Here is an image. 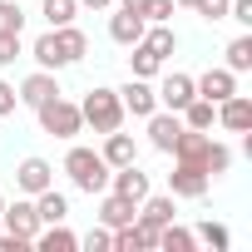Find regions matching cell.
<instances>
[{"label": "cell", "instance_id": "cell-1", "mask_svg": "<svg viewBox=\"0 0 252 252\" xmlns=\"http://www.w3.org/2000/svg\"><path fill=\"white\" fill-rule=\"evenodd\" d=\"M64 173L74 178V188H79V193H89V198H94V193H104V188H109V173H114V168H109L94 149H69V154H64Z\"/></svg>", "mask_w": 252, "mask_h": 252}, {"label": "cell", "instance_id": "cell-2", "mask_svg": "<svg viewBox=\"0 0 252 252\" xmlns=\"http://www.w3.org/2000/svg\"><path fill=\"white\" fill-rule=\"evenodd\" d=\"M35 114H40V129H45V134H55V139H74V134L84 129V114H79V104H69L64 94L45 99Z\"/></svg>", "mask_w": 252, "mask_h": 252}, {"label": "cell", "instance_id": "cell-3", "mask_svg": "<svg viewBox=\"0 0 252 252\" xmlns=\"http://www.w3.org/2000/svg\"><path fill=\"white\" fill-rule=\"evenodd\" d=\"M84 124H94V134H109L124 124V104H119V89H89L84 104H79Z\"/></svg>", "mask_w": 252, "mask_h": 252}, {"label": "cell", "instance_id": "cell-4", "mask_svg": "<svg viewBox=\"0 0 252 252\" xmlns=\"http://www.w3.org/2000/svg\"><path fill=\"white\" fill-rule=\"evenodd\" d=\"M208 183H213V178H208L203 163H178V168L168 173V193H173V198H203Z\"/></svg>", "mask_w": 252, "mask_h": 252}, {"label": "cell", "instance_id": "cell-5", "mask_svg": "<svg viewBox=\"0 0 252 252\" xmlns=\"http://www.w3.org/2000/svg\"><path fill=\"white\" fill-rule=\"evenodd\" d=\"M0 227L15 232V237H25V242H35V232H40V213H35V203L20 198L15 208H5V213H0Z\"/></svg>", "mask_w": 252, "mask_h": 252}, {"label": "cell", "instance_id": "cell-6", "mask_svg": "<svg viewBox=\"0 0 252 252\" xmlns=\"http://www.w3.org/2000/svg\"><path fill=\"white\" fill-rule=\"evenodd\" d=\"M218 124L227 134H247L252 129V99L247 94H227L222 104H218Z\"/></svg>", "mask_w": 252, "mask_h": 252}, {"label": "cell", "instance_id": "cell-7", "mask_svg": "<svg viewBox=\"0 0 252 252\" xmlns=\"http://www.w3.org/2000/svg\"><path fill=\"white\" fill-rule=\"evenodd\" d=\"M50 35H55V55H60V69L84 60V50H89V35H84V30H74V25H55Z\"/></svg>", "mask_w": 252, "mask_h": 252}, {"label": "cell", "instance_id": "cell-8", "mask_svg": "<svg viewBox=\"0 0 252 252\" xmlns=\"http://www.w3.org/2000/svg\"><path fill=\"white\" fill-rule=\"evenodd\" d=\"M119 104L129 109V114H139V119H149V114L158 109V94H154V84H149V79H129V84L119 89Z\"/></svg>", "mask_w": 252, "mask_h": 252}, {"label": "cell", "instance_id": "cell-9", "mask_svg": "<svg viewBox=\"0 0 252 252\" xmlns=\"http://www.w3.org/2000/svg\"><path fill=\"white\" fill-rule=\"evenodd\" d=\"M139 218V203L134 198H124V193H104L99 198V222L114 232V227H124V222H134Z\"/></svg>", "mask_w": 252, "mask_h": 252}, {"label": "cell", "instance_id": "cell-10", "mask_svg": "<svg viewBox=\"0 0 252 252\" xmlns=\"http://www.w3.org/2000/svg\"><path fill=\"white\" fill-rule=\"evenodd\" d=\"M193 89H198V99H213V104H222L227 94H237V74L222 64V69H208L203 79H193Z\"/></svg>", "mask_w": 252, "mask_h": 252}, {"label": "cell", "instance_id": "cell-11", "mask_svg": "<svg viewBox=\"0 0 252 252\" xmlns=\"http://www.w3.org/2000/svg\"><path fill=\"white\" fill-rule=\"evenodd\" d=\"M109 188L124 193V198H134V203H144L149 198V173H139V163H124V168L109 173Z\"/></svg>", "mask_w": 252, "mask_h": 252}, {"label": "cell", "instance_id": "cell-12", "mask_svg": "<svg viewBox=\"0 0 252 252\" xmlns=\"http://www.w3.org/2000/svg\"><path fill=\"white\" fill-rule=\"evenodd\" d=\"M208 144H213V139H208L203 129H188V124H183V134L173 139L168 154H173L178 163H203V158H208Z\"/></svg>", "mask_w": 252, "mask_h": 252}, {"label": "cell", "instance_id": "cell-13", "mask_svg": "<svg viewBox=\"0 0 252 252\" xmlns=\"http://www.w3.org/2000/svg\"><path fill=\"white\" fill-rule=\"evenodd\" d=\"M15 183H20V193L35 198V193H45V188L55 183V168H50L45 158H25V163L15 168Z\"/></svg>", "mask_w": 252, "mask_h": 252}, {"label": "cell", "instance_id": "cell-14", "mask_svg": "<svg viewBox=\"0 0 252 252\" xmlns=\"http://www.w3.org/2000/svg\"><path fill=\"white\" fill-rule=\"evenodd\" d=\"M178 134H183V119H178L173 109H168V114H158V109L149 114V139H154V149H158V154H168Z\"/></svg>", "mask_w": 252, "mask_h": 252}, {"label": "cell", "instance_id": "cell-15", "mask_svg": "<svg viewBox=\"0 0 252 252\" xmlns=\"http://www.w3.org/2000/svg\"><path fill=\"white\" fill-rule=\"evenodd\" d=\"M99 158H104L109 168H124V163H139V149H134V139H129V134L109 129V134H104V149H99Z\"/></svg>", "mask_w": 252, "mask_h": 252}, {"label": "cell", "instance_id": "cell-16", "mask_svg": "<svg viewBox=\"0 0 252 252\" xmlns=\"http://www.w3.org/2000/svg\"><path fill=\"white\" fill-rule=\"evenodd\" d=\"M15 94H20V104L40 109L45 99H55V94H60V84H55V74H50V69H35V74H30V79H25V84H20Z\"/></svg>", "mask_w": 252, "mask_h": 252}, {"label": "cell", "instance_id": "cell-17", "mask_svg": "<svg viewBox=\"0 0 252 252\" xmlns=\"http://www.w3.org/2000/svg\"><path fill=\"white\" fill-rule=\"evenodd\" d=\"M154 94H158V104H163V109H173V114H178V109H183V104H188L198 89H193V74H168V79H163Z\"/></svg>", "mask_w": 252, "mask_h": 252}, {"label": "cell", "instance_id": "cell-18", "mask_svg": "<svg viewBox=\"0 0 252 252\" xmlns=\"http://www.w3.org/2000/svg\"><path fill=\"white\" fill-rule=\"evenodd\" d=\"M144 30H149V20L134 15V10H119V15L109 20V40H114V45H139Z\"/></svg>", "mask_w": 252, "mask_h": 252}, {"label": "cell", "instance_id": "cell-19", "mask_svg": "<svg viewBox=\"0 0 252 252\" xmlns=\"http://www.w3.org/2000/svg\"><path fill=\"white\" fill-rule=\"evenodd\" d=\"M35 213H40V227L64 222V218H69V198H64V193H55V183H50L45 193H35Z\"/></svg>", "mask_w": 252, "mask_h": 252}, {"label": "cell", "instance_id": "cell-20", "mask_svg": "<svg viewBox=\"0 0 252 252\" xmlns=\"http://www.w3.org/2000/svg\"><path fill=\"white\" fill-rule=\"evenodd\" d=\"M30 247H40V252H74V247H79V237H74L64 222H50V227H40V232H35V242H30Z\"/></svg>", "mask_w": 252, "mask_h": 252}, {"label": "cell", "instance_id": "cell-21", "mask_svg": "<svg viewBox=\"0 0 252 252\" xmlns=\"http://www.w3.org/2000/svg\"><path fill=\"white\" fill-rule=\"evenodd\" d=\"M173 193H158V198H144L139 203V222H149V227H163V222H173Z\"/></svg>", "mask_w": 252, "mask_h": 252}, {"label": "cell", "instance_id": "cell-22", "mask_svg": "<svg viewBox=\"0 0 252 252\" xmlns=\"http://www.w3.org/2000/svg\"><path fill=\"white\" fill-rule=\"evenodd\" d=\"M178 114H183V124H188V129H203V134H208V129H213V119H218V104H213V99H198V94H193V99H188V104H183Z\"/></svg>", "mask_w": 252, "mask_h": 252}, {"label": "cell", "instance_id": "cell-23", "mask_svg": "<svg viewBox=\"0 0 252 252\" xmlns=\"http://www.w3.org/2000/svg\"><path fill=\"white\" fill-rule=\"evenodd\" d=\"M129 69H134V79H154V74L163 69V60H158V55L139 40V45H134V55H129Z\"/></svg>", "mask_w": 252, "mask_h": 252}, {"label": "cell", "instance_id": "cell-24", "mask_svg": "<svg viewBox=\"0 0 252 252\" xmlns=\"http://www.w3.org/2000/svg\"><path fill=\"white\" fill-rule=\"evenodd\" d=\"M158 247H168V252H193L198 237H193L188 227H178V222H163V227H158Z\"/></svg>", "mask_w": 252, "mask_h": 252}, {"label": "cell", "instance_id": "cell-25", "mask_svg": "<svg viewBox=\"0 0 252 252\" xmlns=\"http://www.w3.org/2000/svg\"><path fill=\"white\" fill-rule=\"evenodd\" d=\"M144 45H149V50H154L158 60H168V55L178 50V35H173L168 25H154V30H144Z\"/></svg>", "mask_w": 252, "mask_h": 252}, {"label": "cell", "instance_id": "cell-26", "mask_svg": "<svg viewBox=\"0 0 252 252\" xmlns=\"http://www.w3.org/2000/svg\"><path fill=\"white\" fill-rule=\"evenodd\" d=\"M227 69H232V74H247V69H252V35H237V40L227 45Z\"/></svg>", "mask_w": 252, "mask_h": 252}, {"label": "cell", "instance_id": "cell-27", "mask_svg": "<svg viewBox=\"0 0 252 252\" xmlns=\"http://www.w3.org/2000/svg\"><path fill=\"white\" fill-rule=\"evenodd\" d=\"M74 10H79V0H45V5H40V15L50 20V30L55 25H74Z\"/></svg>", "mask_w": 252, "mask_h": 252}, {"label": "cell", "instance_id": "cell-28", "mask_svg": "<svg viewBox=\"0 0 252 252\" xmlns=\"http://www.w3.org/2000/svg\"><path fill=\"white\" fill-rule=\"evenodd\" d=\"M203 168H208V178L227 173V168H232V149H227V144H208V158H203Z\"/></svg>", "mask_w": 252, "mask_h": 252}, {"label": "cell", "instance_id": "cell-29", "mask_svg": "<svg viewBox=\"0 0 252 252\" xmlns=\"http://www.w3.org/2000/svg\"><path fill=\"white\" fill-rule=\"evenodd\" d=\"M30 55H35V64H40V69H60V55H55V35H50V30L35 40V50H30Z\"/></svg>", "mask_w": 252, "mask_h": 252}, {"label": "cell", "instance_id": "cell-30", "mask_svg": "<svg viewBox=\"0 0 252 252\" xmlns=\"http://www.w3.org/2000/svg\"><path fill=\"white\" fill-rule=\"evenodd\" d=\"M193 237H198V242H208V247H218V252L227 247V227H222V222H203Z\"/></svg>", "mask_w": 252, "mask_h": 252}, {"label": "cell", "instance_id": "cell-31", "mask_svg": "<svg viewBox=\"0 0 252 252\" xmlns=\"http://www.w3.org/2000/svg\"><path fill=\"white\" fill-rule=\"evenodd\" d=\"M0 30H15V35H20V30H25V10L10 5V0H0Z\"/></svg>", "mask_w": 252, "mask_h": 252}, {"label": "cell", "instance_id": "cell-32", "mask_svg": "<svg viewBox=\"0 0 252 252\" xmlns=\"http://www.w3.org/2000/svg\"><path fill=\"white\" fill-rule=\"evenodd\" d=\"M79 247H89V252H109V247H114V232H109V227H89V237H79Z\"/></svg>", "mask_w": 252, "mask_h": 252}, {"label": "cell", "instance_id": "cell-33", "mask_svg": "<svg viewBox=\"0 0 252 252\" xmlns=\"http://www.w3.org/2000/svg\"><path fill=\"white\" fill-rule=\"evenodd\" d=\"M193 10L203 20H227V0H193Z\"/></svg>", "mask_w": 252, "mask_h": 252}, {"label": "cell", "instance_id": "cell-34", "mask_svg": "<svg viewBox=\"0 0 252 252\" xmlns=\"http://www.w3.org/2000/svg\"><path fill=\"white\" fill-rule=\"evenodd\" d=\"M15 55H20V35L0 30V64H15Z\"/></svg>", "mask_w": 252, "mask_h": 252}, {"label": "cell", "instance_id": "cell-35", "mask_svg": "<svg viewBox=\"0 0 252 252\" xmlns=\"http://www.w3.org/2000/svg\"><path fill=\"white\" fill-rule=\"evenodd\" d=\"M144 20H154V25H168V20H173V0H149Z\"/></svg>", "mask_w": 252, "mask_h": 252}, {"label": "cell", "instance_id": "cell-36", "mask_svg": "<svg viewBox=\"0 0 252 252\" xmlns=\"http://www.w3.org/2000/svg\"><path fill=\"white\" fill-rule=\"evenodd\" d=\"M15 104H20L15 84H5V79H0V114H15Z\"/></svg>", "mask_w": 252, "mask_h": 252}, {"label": "cell", "instance_id": "cell-37", "mask_svg": "<svg viewBox=\"0 0 252 252\" xmlns=\"http://www.w3.org/2000/svg\"><path fill=\"white\" fill-rule=\"evenodd\" d=\"M30 242L25 237H15V232H0V252H25Z\"/></svg>", "mask_w": 252, "mask_h": 252}, {"label": "cell", "instance_id": "cell-38", "mask_svg": "<svg viewBox=\"0 0 252 252\" xmlns=\"http://www.w3.org/2000/svg\"><path fill=\"white\" fill-rule=\"evenodd\" d=\"M79 5H89V10H109L114 0H79Z\"/></svg>", "mask_w": 252, "mask_h": 252}, {"label": "cell", "instance_id": "cell-39", "mask_svg": "<svg viewBox=\"0 0 252 252\" xmlns=\"http://www.w3.org/2000/svg\"><path fill=\"white\" fill-rule=\"evenodd\" d=\"M173 5H193V0H173Z\"/></svg>", "mask_w": 252, "mask_h": 252}, {"label": "cell", "instance_id": "cell-40", "mask_svg": "<svg viewBox=\"0 0 252 252\" xmlns=\"http://www.w3.org/2000/svg\"><path fill=\"white\" fill-rule=\"evenodd\" d=\"M0 213H5V198H0Z\"/></svg>", "mask_w": 252, "mask_h": 252}]
</instances>
